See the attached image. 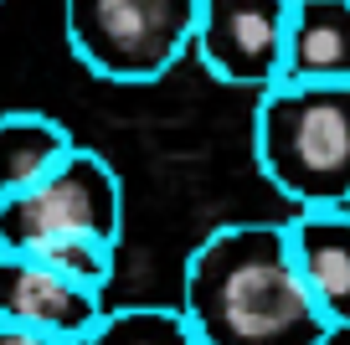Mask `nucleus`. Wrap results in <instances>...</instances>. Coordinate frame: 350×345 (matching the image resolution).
<instances>
[{"label": "nucleus", "instance_id": "f257e3e1", "mask_svg": "<svg viewBox=\"0 0 350 345\" xmlns=\"http://www.w3.org/2000/svg\"><path fill=\"white\" fill-rule=\"evenodd\" d=\"M180 314L201 345L335 340L294 268L284 222H227L206 232L180 273Z\"/></svg>", "mask_w": 350, "mask_h": 345}, {"label": "nucleus", "instance_id": "f03ea898", "mask_svg": "<svg viewBox=\"0 0 350 345\" xmlns=\"http://www.w3.org/2000/svg\"><path fill=\"white\" fill-rule=\"evenodd\" d=\"M252 160L294 212L350 206V83H273L252 114Z\"/></svg>", "mask_w": 350, "mask_h": 345}, {"label": "nucleus", "instance_id": "7ed1b4c3", "mask_svg": "<svg viewBox=\"0 0 350 345\" xmlns=\"http://www.w3.org/2000/svg\"><path fill=\"white\" fill-rule=\"evenodd\" d=\"M201 0H62L72 57L119 88L160 83L196 42Z\"/></svg>", "mask_w": 350, "mask_h": 345}, {"label": "nucleus", "instance_id": "20e7f679", "mask_svg": "<svg viewBox=\"0 0 350 345\" xmlns=\"http://www.w3.org/2000/svg\"><path fill=\"white\" fill-rule=\"evenodd\" d=\"M67 238H124V181L98 150H83V144H72V155L46 181L0 201V248L5 253H42Z\"/></svg>", "mask_w": 350, "mask_h": 345}, {"label": "nucleus", "instance_id": "39448f33", "mask_svg": "<svg viewBox=\"0 0 350 345\" xmlns=\"http://www.w3.org/2000/svg\"><path fill=\"white\" fill-rule=\"evenodd\" d=\"M288 5L294 0H201L196 16V62L227 88H268L284 77Z\"/></svg>", "mask_w": 350, "mask_h": 345}, {"label": "nucleus", "instance_id": "423d86ee", "mask_svg": "<svg viewBox=\"0 0 350 345\" xmlns=\"http://www.w3.org/2000/svg\"><path fill=\"white\" fill-rule=\"evenodd\" d=\"M103 294L62 279L52 263L31 253H5L0 248V324H21L36 335L83 345L88 330L103 320Z\"/></svg>", "mask_w": 350, "mask_h": 345}, {"label": "nucleus", "instance_id": "0eeeda50", "mask_svg": "<svg viewBox=\"0 0 350 345\" xmlns=\"http://www.w3.org/2000/svg\"><path fill=\"white\" fill-rule=\"evenodd\" d=\"M294 268L329 330H350V206L294 212L284 222Z\"/></svg>", "mask_w": 350, "mask_h": 345}, {"label": "nucleus", "instance_id": "6e6552de", "mask_svg": "<svg viewBox=\"0 0 350 345\" xmlns=\"http://www.w3.org/2000/svg\"><path fill=\"white\" fill-rule=\"evenodd\" d=\"M278 83H350V0H294Z\"/></svg>", "mask_w": 350, "mask_h": 345}, {"label": "nucleus", "instance_id": "1a4fd4ad", "mask_svg": "<svg viewBox=\"0 0 350 345\" xmlns=\"http://www.w3.org/2000/svg\"><path fill=\"white\" fill-rule=\"evenodd\" d=\"M67 155H72V134L52 114H36V108L0 114V201L46 181Z\"/></svg>", "mask_w": 350, "mask_h": 345}, {"label": "nucleus", "instance_id": "9d476101", "mask_svg": "<svg viewBox=\"0 0 350 345\" xmlns=\"http://www.w3.org/2000/svg\"><path fill=\"white\" fill-rule=\"evenodd\" d=\"M83 345H201V340L180 309L124 304V309H103V320L88 330Z\"/></svg>", "mask_w": 350, "mask_h": 345}, {"label": "nucleus", "instance_id": "9b49d317", "mask_svg": "<svg viewBox=\"0 0 350 345\" xmlns=\"http://www.w3.org/2000/svg\"><path fill=\"white\" fill-rule=\"evenodd\" d=\"M0 345H72V340H57V335H36V330H21V324H0Z\"/></svg>", "mask_w": 350, "mask_h": 345}]
</instances>
